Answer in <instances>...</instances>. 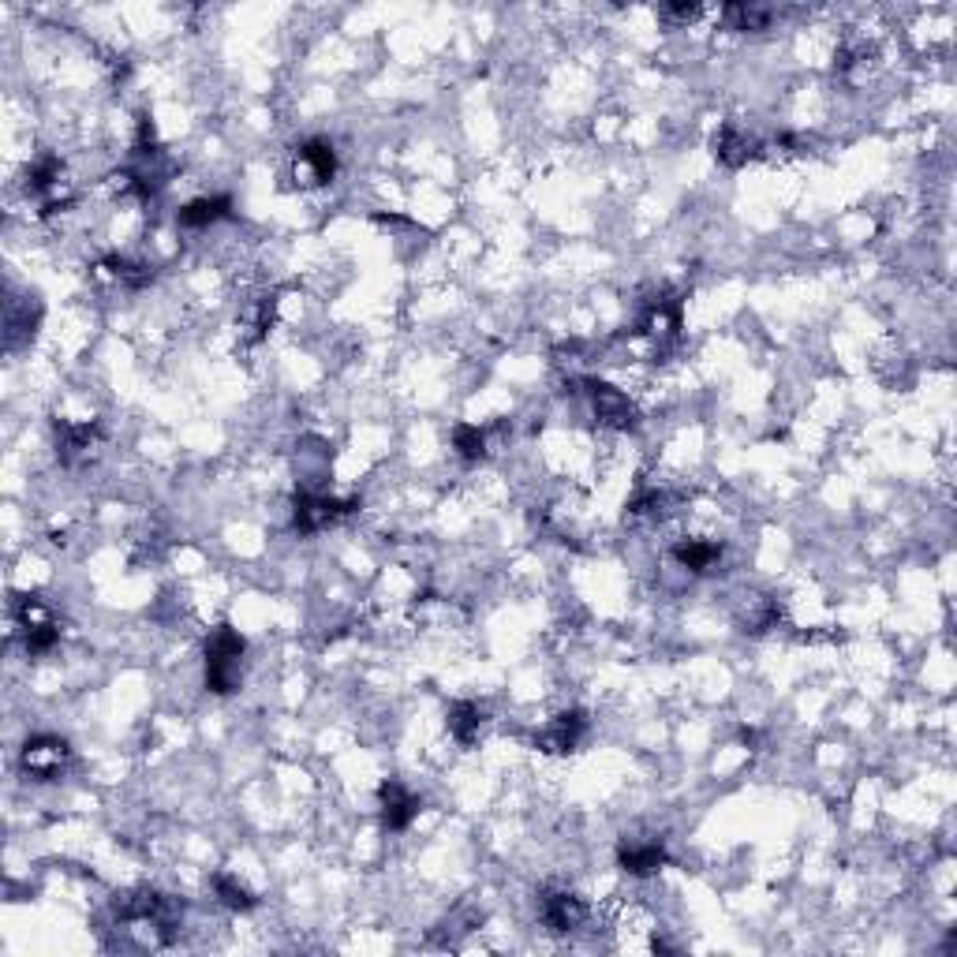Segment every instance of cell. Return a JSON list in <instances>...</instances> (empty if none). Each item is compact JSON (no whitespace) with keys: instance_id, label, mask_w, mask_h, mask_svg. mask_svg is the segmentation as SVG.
<instances>
[{"instance_id":"ba28073f","label":"cell","mask_w":957,"mask_h":957,"mask_svg":"<svg viewBox=\"0 0 957 957\" xmlns=\"http://www.w3.org/2000/svg\"><path fill=\"white\" fill-rule=\"evenodd\" d=\"M640 329L651 337V341L670 344L673 337H677V329H681V307H677L673 300H655L651 307H647Z\"/></svg>"},{"instance_id":"2e32d148","label":"cell","mask_w":957,"mask_h":957,"mask_svg":"<svg viewBox=\"0 0 957 957\" xmlns=\"http://www.w3.org/2000/svg\"><path fill=\"white\" fill-rule=\"evenodd\" d=\"M214 890H217V898H221V905H229V909H236V913H247V909H255L258 905L255 894H251L240 879H232V875H217Z\"/></svg>"},{"instance_id":"5b68a950","label":"cell","mask_w":957,"mask_h":957,"mask_svg":"<svg viewBox=\"0 0 957 957\" xmlns=\"http://www.w3.org/2000/svg\"><path fill=\"white\" fill-rule=\"evenodd\" d=\"M543 920H546V928H550V931L569 935V931H576L587 920V905L576 898V894L554 890V894H546V898H543Z\"/></svg>"},{"instance_id":"9c48e42d","label":"cell","mask_w":957,"mask_h":957,"mask_svg":"<svg viewBox=\"0 0 957 957\" xmlns=\"http://www.w3.org/2000/svg\"><path fill=\"white\" fill-rule=\"evenodd\" d=\"M756 154V143L744 135L737 124H722L715 135V158L722 161V165H729V169H741L744 161Z\"/></svg>"},{"instance_id":"52a82bcc","label":"cell","mask_w":957,"mask_h":957,"mask_svg":"<svg viewBox=\"0 0 957 957\" xmlns=\"http://www.w3.org/2000/svg\"><path fill=\"white\" fill-rule=\"evenodd\" d=\"M415 815H419V800L400 786V782H386V786H382V823H386L389 830H408Z\"/></svg>"},{"instance_id":"44dd1931","label":"cell","mask_w":957,"mask_h":957,"mask_svg":"<svg viewBox=\"0 0 957 957\" xmlns=\"http://www.w3.org/2000/svg\"><path fill=\"white\" fill-rule=\"evenodd\" d=\"M658 15L673 19V23H692L700 15V4H666V8H658Z\"/></svg>"},{"instance_id":"e0dca14e","label":"cell","mask_w":957,"mask_h":957,"mask_svg":"<svg viewBox=\"0 0 957 957\" xmlns=\"http://www.w3.org/2000/svg\"><path fill=\"white\" fill-rule=\"evenodd\" d=\"M722 15L729 30H763L771 23V8H756V4H729Z\"/></svg>"},{"instance_id":"7a4b0ae2","label":"cell","mask_w":957,"mask_h":957,"mask_svg":"<svg viewBox=\"0 0 957 957\" xmlns=\"http://www.w3.org/2000/svg\"><path fill=\"white\" fill-rule=\"evenodd\" d=\"M587 397H591V408H595L602 427H610V430L636 427V404L629 400V393H621V389L610 386V382H587Z\"/></svg>"},{"instance_id":"4fadbf2b","label":"cell","mask_w":957,"mask_h":957,"mask_svg":"<svg viewBox=\"0 0 957 957\" xmlns=\"http://www.w3.org/2000/svg\"><path fill=\"white\" fill-rule=\"evenodd\" d=\"M229 206L232 202L225 199V195L187 202L184 210H180V225H184V229H206V225H214L221 217H229Z\"/></svg>"},{"instance_id":"ac0fdd59","label":"cell","mask_w":957,"mask_h":957,"mask_svg":"<svg viewBox=\"0 0 957 957\" xmlns=\"http://www.w3.org/2000/svg\"><path fill=\"white\" fill-rule=\"evenodd\" d=\"M453 445H457V453L464 460H479L486 453V434L479 427H472V423H464V427L453 430Z\"/></svg>"},{"instance_id":"ffe728a7","label":"cell","mask_w":957,"mask_h":957,"mask_svg":"<svg viewBox=\"0 0 957 957\" xmlns=\"http://www.w3.org/2000/svg\"><path fill=\"white\" fill-rule=\"evenodd\" d=\"M19 621H23V629H38V625H49V610H45L38 599H23L19 602Z\"/></svg>"},{"instance_id":"5bb4252c","label":"cell","mask_w":957,"mask_h":957,"mask_svg":"<svg viewBox=\"0 0 957 957\" xmlns=\"http://www.w3.org/2000/svg\"><path fill=\"white\" fill-rule=\"evenodd\" d=\"M479 729H483V711H479L475 703L460 700L449 707V733H453L464 748L479 741Z\"/></svg>"},{"instance_id":"6da1fadb","label":"cell","mask_w":957,"mask_h":957,"mask_svg":"<svg viewBox=\"0 0 957 957\" xmlns=\"http://www.w3.org/2000/svg\"><path fill=\"white\" fill-rule=\"evenodd\" d=\"M243 636L229 625L210 632L206 640V688L217 696H229L240 688V666H243Z\"/></svg>"},{"instance_id":"277c9868","label":"cell","mask_w":957,"mask_h":957,"mask_svg":"<svg viewBox=\"0 0 957 957\" xmlns=\"http://www.w3.org/2000/svg\"><path fill=\"white\" fill-rule=\"evenodd\" d=\"M344 513H352V501L322 498V494H303V498L296 501V531H303V535L322 531L326 524H333V520Z\"/></svg>"},{"instance_id":"9a60e30c","label":"cell","mask_w":957,"mask_h":957,"mask_svg":"<svg viewBox=\"0 0 957 957\" xmlns=\"http://www.w3.org/2000/svg\"><path fill=\"white\" fill-rule=\"evenodd\" d=\"M718 543H703V539H688V543H677V550H673V558L681 561L685 569L692 572H707L711 565L718 561Z\"/></svg>"},{"instance_id":"3957f363","label":"cell","mask_w":957,"mask_h":957,"mask_svg":"<svg viewBox=\"0 0 957 957\" xmlns=\"http://www.w3.org/2000/svg\"><path fill=\"white\" fill-rule=\"evenodd\" d=\"M64 763H68V744L60 741V737H30V741L23 744V771H27L30 778H38V782L60 778Z\"/></svg>"},{"instance_id":"8fae6325","label":"cell","mask_w":957,"mask_h":957,"mask_svg":"<svg viewBox=\"0 0 957 957\" xmlns=\"http://www.w3.org/2000/svg\"><path fill=\"white\" fill-rule=\"evenodd\" d=\"M57 438H60V460H64V464H75L79 457L90 453V445L98 438V427H90V423H60Z\"/></svg>"},{"instance_id":"30bf717a","label":"cell","mask_w":957,"mask_h":957,"mask_svg":"<svg viewBox=\"0 0 957 957\" xmlns=\"http://www.w3.org/2000/svg\"><path fill=\"white\" fill-rule=\"evenodd\" d=\"M300 161H303V169H307V176H311V184H329V180L337 176V154H333V146H329L326 139L303 143Z\"/></svg>"},{"instance_id":"8992f818","label":"cell","mask_w":957,"mask_h":957,"mask_svg":"<svg viewBox=\"0 0 957 957\" xmlns=\"http://www.w3.org/2000/svg\"><path fill=\"white\" fill-rule=\"evenodd\" d=\"M587 729V718L584 711H565V715H558L550 726L535 737V744L543 748V752H554V756H561V752H572L576 744H580V737H584Z\"/></svg>"},{"instance_id":"7c38bea8","label":"cell","mask_w":957,"mask_h":957,"mask_svg":"<svg viewBox=\"0 0 957 957\" xmlns=\"http://www.w3.org/2000/svg\"><path fill=\"white\" fill-rule=\"evenodd\" d=\"M621 868L629 875H655L666 864V849L658 842H643V845H625L621 849Z\"/></svg>"},{"instance_id":"d6986e66","label":"cell","mask_w":957,"mask_h":957,"mask_svg":"<svg viewBox=\"0 0 957 957\" xmlns=\"http://www.w3.org/2000/svg\"><path fill=\"white\" fill-rule=\"evenodd\" d=\"M60 184V161L57 158H42L34 169L27 172V187L30 191H38V195H45L49 187Z\"/></svg>"}]
</instances>
